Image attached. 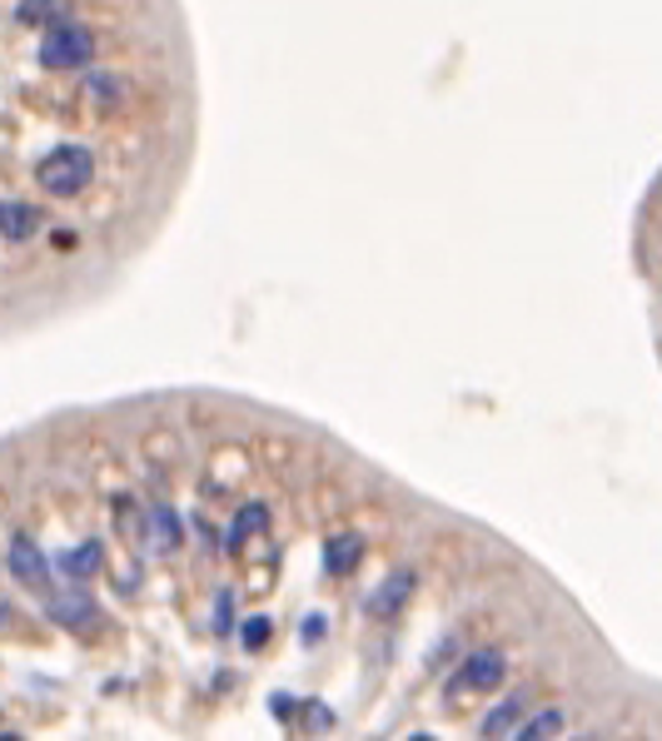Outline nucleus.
<instances>
[{
    "label": "nucleus",
    "instance_id": "f8f14e48",
    "mask_svg": "<svg viewBox=\"0 0 662 741\" xmlns=\"http://www.w3.org/2000/svg\"><path fill=\"white\" fill-rule=\"evenodd\" d=\"M324 632H329V623H324L319 613H309V617H305V642H319Z\"/></svg>",
    "mask_w": 662,
    "mask_h": 741
},
{
    "label": "nucleus",
    "instance_id": "20e7f679",
    "mask_svg": "<svg viewBox=\"0 0 662 741\" xmlns=\"http://www.w3.org/2000/svg\"><path fill=\"white\" fill-rule=\"evenodd\" d=\"M55 568L66 572L70 582H80V588H85V582H95V578H100V568H105V548H100V537H85V543L66 548Z\"/></svg>",
    "mask_w": 662,
    "mask_h": 741
},
{
    "label": "nucleus",
    "instance_id": "1a4fd4ad",
    "mask_svg": "<svg viewBox=\"0 0 662 741\" xmlns=\"http://www.w3.org/2000/svg\"><path fill=\"white\" fill-rule=\"evenodd\" d=\"M563 711H558V707H544V711H533V717L528 721H523V727L518 731H513V737L509 741H558V731H563Z\"/></svg>",
    "mask_w": 662,
    "mask_h": 741
},
{
    "label": "nucleus",
    "instance_id": "0eeeda50",
    "mask_svg": "<svg viewBox=\"0 0 662 741\" xmlns=\"http://www.w3.org/2000/svg\"><path fill=\"white\" fill-rule=\"evenodd\" d=\"M523 721H528V697H523V692H513V697H503L499 707L489 711V721H483V737H503V731H518Z\"/></svg>",
    "mask_w": 662,
    "mask_h": 741
},
{
    "label": "nucleus",
    "instance_id": "4468645a",
    "mask_svg": "<svg viewBox=\"0 0 662 741\" xmlns=\"http://www.w3.org/2000/svg\"><path fill=\"white\" fill-rule=\"evenodd\" d=\"M409 741H434V737H424V731H419V737H409Z\"/></svg>",
    "mask_w": 662,
    "mask_h": 741
},
{
    "label": "nucleus",
    "instance_id": "2eb2a0df",
    "mask_svg": "<svg viewBox=\"0 0 662 741\" xmlns=\"http://www.w3.org/2000/svg\"><path fill=\"white\" fill-rule=\"evenodd\" d=\"M5 741H21V737H15V731H11V737H5Z\"/></svg>",
    "mask_w": 662,
    "mask_h": 741
},
{
    "label": "nucleus",
    "instance_id": "7ed1b4c3",
    "mask_svg": "<svg viewBox=\"0 0 662 741\" xmlns=\"http://www.w3.org/2000/svg\"><path fill=\"white\" fill-rule=\"evenodd\" d=\"M45 613H50V623H60V627H70V632H90V627H100L105 617H100V607H95V597H90V588H50L45 592Z\"/></svg>",
    "mask_w": 662,
    "mask_h": 741
},
{
    "label": "nucleus",
    "instance_id": "423d86ee",
    "mask_svg": "<svg viewBox=\"0 0 662 741\" xmlns=\"http://www.w3.org/2000/svg\"><path fill=\"white\" fill-rule=\"evenodd\" d=\"M260 533H270V508L264 503H244L235 513V523H229V537H225V552H239L250 537H260Z\"/></svg>",
    "mask_w": 662,
    "mask_h": 741
},
{
    "label": "nucleus",
    "instance_id": "6e6552de",
    "mask_svg": "<svg viewBox=\"0 0 662 741\" xmlns=\"http://www.w3.org/2000/svg\"><path fill=\"white\" fill-rule=\"evenodd\" d=\"M150 537H155V548L180 552V543H185V527H180V513H174L170 503H155L150 508Z\"/></svg>",
    "mask_w": 662,
    "mask_h": 741
},
{
    "label": "nucleus",
    "instance_id": "ddd939ff",
    "mask_svg": "<svg viewBox=\"0 0 662 741\" xmlns=\"http://www.w3.org/2000/svg\"><path fill=\"white\" fill-rule=\"evenodd\" d=\"M215 632H229V592L219 597V607H215Z\"/></svg>",
    "mask_w": 662,
    "mask_h": 741
},
{
    "label": "nucleus",
    "instance_id": "39448f33",
    "mask_svg": "<svg viewBox=\"0 0 662 741\" xmlns=\"http://www.w3.org/2000/svg\"><path fill=\"white\" fill-rule=\"evenodd\" d=\"M364 562V537L358 533H329L324 537V572L329 578H349Z\"/></svg>",
    "mask_w": 662,
    "mask_h": 741
},
{
    "label": "nucleus",
    "instance_id": "9b49d317",
    "mask_svg": "<svg viewBox=\"0 0 662 741\" xmlns=\"http://www.w3.org/2000/svg\"><path fill=\"white\" fill-rule=\"evenodd\" d=\"M270 632H274L270 617H250V623H239V642L250 647V652H260V647L270 642Z\"/></svg>",
    "mask_w": 662,
    "mask_h": 741
},
{
    "label": "nucleus",
    "instance_id": "dca6fc26",
    "mask_svg": "<svg viewBox=\"0 0 662 741\" xmlns=\"http://www.w3.org/2000/svg\"><path fill=\"white\" fill-rule=\"evenodd\" d=\"M573 741H593V737H573Z\"/></svg>",
    "mask_w": 662,
    "mask_h": 741
},
{
    "label": "nucleus",
    "instance_id": "9d476101",
    "mask_svg": "<svg viewBox=\"0 0 662 741\" xmlns=\"http://www.w3.org/2000/svg\"><path fill=\"white\" fill-rule=\"evenodd\" d=\"M409 588H413V578L409 572H393L389 582H384L379 592H374V602H369V613L374 617H393L403 607V597H409Z\"/></svg>",
    "mask_w": 662,
    "mask_h": 741
},
{
    "label": "nucleus",
    "instance_id": "f257e3e1",
    "mask_svg": "<svg viewBox=\"0 0 662 741\" xmlns=\"http://www.w3.org/2000/svg\"><path fill=\"white\" fill-rule=\"evenodd\" d=\"M503 677H509V657H503V647H478V652H468L464 662H458L454 682H448V697L493 692V687H503Z\"/></svg>",
    "mask_w": 662,
    "mask_h": 741
},
{
    "label": "nucleus",
    "instance_id": "f03ea898",
    "mask_svg": "<svg viewBox=\"0 0 662 741\" xmlns=\"http://www.w3.org/2000/svg\"><path fill=\"white\" fill-rule=\"evenodd\" d=\"M5 568H11V578L21 582V588L41 592V597L55 588V568L31 533H11V543H5Z\"/></svg>",
    "mask_w": 662,
    "mask_h": 741
}]
</instances>
